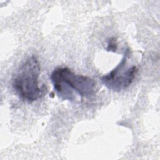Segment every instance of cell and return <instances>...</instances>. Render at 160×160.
I'll use <instances>...</instances> for the list:
<instances>
[{"instance_id": "obj_1", "label": "cell", "mask_w": 160, "mask_h": 160, "mask_svg": "<svg viewBox=\"0 0 160 160\" xmlns=\"http://www.w3.org/2000/svg\"><path fill=\"white\" fill-rule=\"evenodd\" d=\"M50 79L58 95L64 100H74V91L85 98L95 93L96 82L92 78L77 74L67 67L56 68L51 74Z\"/></svg>"}, {"instance_id": "obj_2", "label": "cell", "mask_w": 160, "mask_h": 160, "mask_svg": "<svg viewBox=\"0 0 160 160\" xmlns=\"http://www.w3.org/2000/svg\"><path fill=\"white\" fill-rule=\"evenodd\" d=\"M40 66L34 56L28 58L18 69L12 79V87L19 98L28 102L39 98L41 90L39 86Z\"/></svg>"}, {"instance_id": "obj_3", "label": "cell", "mask_w": 160, "mask_h": 160, "mask_svg": "<svg viewBox=\"0 0 160 160\" xmlns=\"http://www.w3.org/2000/svg\"><path fill=\"white\" fill-rule=\"evenodd\" d=\"M129 54V50L127 49L119 64L101 78L102 84L108 89L119 91L127 88L134 81L138 69L136 66L125 68Z\"/></svg>"}, {"instance_id": "obj_4", "label": "cell", "mask_w": 160, "mask_h": 160, "mask_svg": "<svg viewBox=\"0 0 160 160\" xmlns=\"http://www.w3.org/2000/svg\"><path fill=\"white\" fill-rule=\"evenodd\" d=\"M117 47H118V45H117V42H116V39L114 38H112L108 41V47H107L106 49L108 51L114 52L116 51Z\"/></svg>"}]
</instances>
